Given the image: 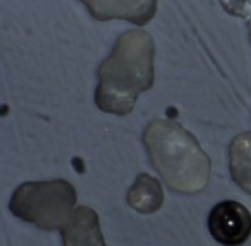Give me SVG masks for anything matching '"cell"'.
I'll list each match as a JSON object with an SVG mask.
<instances>
[{
	"label": "cell",
	"mask_w": 251,
	"mask_h": 246,
	"mask_svg": "<svg viewBox=\"0 0 251 246\" xmlns=\"http://www.w3.org/2000/svg\"><path fill=\"white\" fill-rule=\"evenodd\" d=\"M64 246H107L98 224V215L88 207H77L62 229Z\"/></svg>",
	"instance_id": "cell-6"
},
{
	"label": "cell",
	"mask_w": 251,
	"mask_h": 246,
	"mask_svg": "<svg viewBox=\"0 0 251 246\" xmlns=\"http://www.w3.org/2000/svg\"><path fill=\"white\" fill-rule=\"evenodd\" d=\"M76 191L67 181L25 183L16 190L11 210L40 229H62L74 214Z\"/></svg>",
	"instance_id": "cell-3"
},
{
	"label": "cell",
	"mask_w": 251,
	"mask_h": 246,
	"mask_svg": "<svg viewBox=\"0 0 251 246\" xmlns=\"http://www.w3.org/2000/svg\"><path fill=\"white\" fill-rule=\"evenodd\" d=\"M208 229L220 245L239 246L246 243L251 234V214L237 201H222L210 212Z\"/></svg>",
	"instance_id": "cell-4"
},
{
	"label": "cell",
	"mask_w": 251,
	"mask_h": 246,
	"mask_svg": "<svg viewBox=\"0 0 251 246\" xmlns=\"http://www.w3.org/2000/svg\"><path fill=\"white\" fill-rule=\"evenodd\" d=\"M91 16L100 21L126 19L133 25L145 26L157 11V0H81Z\"/></svg>",
	"instance_id": "cell-5"
},
{
	"label": "cell",
	"mask_w": 251,
	"mask_h": 246,
	"mask_svg": "<svg viewBox=\"0 0 251 246\" xmlns=\"http://www.w3.org/2000/svg\"><path fill=\"white\" fill-rule=\"evenodd\" d=\"M232 179L251 194V133H243L230 145Z\"/></svg>",
	"instance_id": "cell-8"
},
{
	"label": "cell",
	"mask_w": 251,
	"mask_h": 246,
	"mask_svg": "<svg viewBox=\"0 0 251 246\" xmlns=\"http://www.w3.org/2000/svg\"><path fill=\"white\" fill-rule=\"evenodd\" d=\"M155 45L147 31L134 29L117 40L112 54L98 69L95 102L103 112L126 115L138 97L153 84Z\"/></svg>",
	"instance_id": "cell-1"
},
{
	"label": "cell",
	"mask_w": 251,
	"mask_h": 246,
	"mask_svg": "<svg viewBox=\"0 0 251 246\" xmlns=\"http://www.w3.org/2000/svg\"><path fill=\"white\" fill-rule=\"evenodd\" d=\"M145 146L167 186L181 193H196L206 186L210 160L195 136L172 121H153L145 131Z\"/></svg>",
	"instance_id": "cell-2"
},
{
	"label": "cell",
	"mask_w": 251,
	"mask_h": 246,
	"mask_svg": "<svg viewBox=\"0 0 251 246\" xmlns=\"http://www.w3.org/2000/svg\"><path fill=\"white\" fill-rule=\"evenodd\" d=\"M127 201L134 210L141 212V214H153L164 203L160 183L148 174H141L127 193Z\"/></svg>",
	"instance_id": "cell-7"
}]
</instances>
